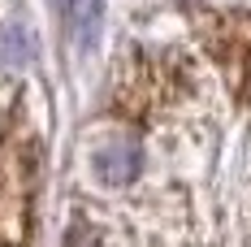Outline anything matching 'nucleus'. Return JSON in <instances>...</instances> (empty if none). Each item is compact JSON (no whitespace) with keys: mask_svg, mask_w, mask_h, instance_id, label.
<instances>
[{"mask_svg":"<svg viewBox=\"0 0 251 247\" xmlns=\"http://www.w3.org/2000/svg\"><path fill=\"white\" fill-rule=\"evenodd\" d=\"M30 182L35 161L22 139L0 143V247H26L30 239Z\"/></svg>","mask_w":251,"mask_h":247,"instance_id":"1","label":"nucleus"},{"mask_svg":"<svg viewBox=\"0 0 251 247\" xmlns=\"http://www.w3.org/2000/svg\"><path fill=\"white\" fill-rule=\"evenodd\" d=\"M139 165H143V152H139L134 139H126V135L100 143V152H96V173H100L104 187H126V182H134Z\"/></svg>","mask_w":251,"mask_h":247,"instance_id":"2","label":"nucleus"},{"mask_svg":"<svg viewBox=\"0 0 251 247\" xmlns=\"http://www.w3.org/2000/svg\"><path fill=\"white\" fill-rule=\"evenodd\" d=\"M65 22H70V30H74L78 48L87 52L96 39H100V0H74V9L65 13Z\"/></svg>","mask_w":251,"mask_h":247,"instance_id":"3","label":"nucleus"},{"mask_svg":"<svg viewBox=\"0 0 251 247\" xmlns=\"http://www.w3.org/2000/svg\"><path fill=\"white\" fill-rule=\"evenodd\" d=\"M22 61H26V35L9 26L0 35V65H22Z\"/></svg>","mask_w":251,"mask_h":247,"instance_id":"4","label":"nucleus"},{"mask_svg":"<svg viewBox=\"0 0 251 247\" xmlns=\"http://www.w3.org/2000/svg\"><path fill=\"white\" fill-rule=\"evenodd\" d=\"M56 9H61V13H70V9H74V0H56Z\"/></svg>","mask_w":251,"mask_h":247,"instance_id":"5","label":"nucleus"}]
</instances>
